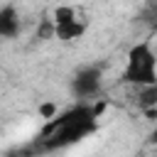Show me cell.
Returning <instances> with one entry per match:
<instances>
[{"label":"cell","instance_id":"cell-1","mask_svg":"<svg viewBox=\"0 0 157 157\" xmlns=\"http://www.w3.org/2000/svg\"><path fill=\"white\" fill-rule=\"evenodd\" d=\"M93 132H98V113L93 103H78L47 120V125L37 135L39 140L34 142V147L39 152H56L86 140Z\"/></svg>","mask_w":157,"mask_h":157},{"label":"cell","instance_id":"cell-2","mask_svg":"<svg viewBox=\"0 0 157 157\" xmlns=\"http://www.w3.org/2000/svg\"><path fill=\"white\" fill-rule=\"evenodd\" d=\"M120 81L128 83V86H152V83H157V54H155L150 39H142V42L130 47Z\"/></svg>","mask_w":157,"mask_h":157},{"label":"cell","instance_id":"cell-3","mask_svg":"<svg viewBox=\"0 0 157 157\" xmlns=\"http://www.w3.org/2000/svg\"><path fill=\"white\" fill-rule=\"evenodd\" d=\"M101 83H103V71L98 66H83L71 78V93L76 98H91L101 91Z\"/></svg>","mask_w":157,"mask_h":157},{"label":"cell","instance_id":"cell-4","mask_svg":"<svg viewBox=\"0 0 157 157\" xmlns=\"http://www.w3.org/2000/svg\"><path fill=\"white\" fill-rule=\"evenodd\" d=\"M0 34L5 39H15L20 34V15H17L15 5H5L0 10Z\"/></svg>","mask_w":157,"mask_h":157},{"label":"cell","instance_id":"cell-5","mask_svg":"<svg viewBox=\"0 0 157 157\" xmlns=\"http://www.w3.org/2000/svg\"><path fill=\"white\" fill-rule=\"evenodd\" d=\"M86 32V25L78 22V20H69V22H61L56 25V39L61 42H74V39H81Z\"/></svg>","mask_w":157,"mask_h":157},{"label":"cell","instance_id":"cell-6","mask_svg":"<svg viewBox=\"0 0 157 157\" xmlns=\"http://www.w3.org/2000/svg\"><path fill=\"white\" fill-rule=\"evenodd\" d=\"M135 103L142 108V110H152L157 105V83L152 86H137V98Z\"/></svg>","mask_w":157,"mask_h":157},{"label":"cell","instance_id":"cell-7","mask_svg":"<svg viewBox=\"0 0 157 157\" xmlns=\"http://www.w3.org/2000/svg\"><path fill=\"white\" fill-rule=\"evenodd\" d=\"M39 115H42V118H47V120H52V118L56 115V105H54V103H49V101H47V103H42V105H39Z\"/></svg>","mask_w":157,"mask_h":157},{"label":"cell","instance_id":"cell-8","mask_svg":"<svg viewBox=\"0 0 157 157\" xmlns=\"http://www.w3.org/2000/svg\"><path fill=\"white\" fill-rule=\"evenodd\" d=\"M150 142H152V145H157V125H155V128H152V132H150Z\"/></svg>","mask_w":157,"mask_h":157}]
</instances>
